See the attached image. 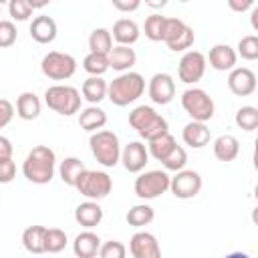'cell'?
<instances>
[{
  "instance_id": "36",
  "label": "cell",
  "mask_w": 258,
  "mask_h": 258,
  "mask_svg": "<svg viewBox=\"0 0 258 258\" xmlns=\"http://www.w3.org/2000/svg\"><path fill=\"white\" fill-rule=\"evenodd\" d=\"M163 24H165V16L161 14H151L145 18V36L151 40H161L163 38Z\"/></svg>"
},
{
  "instance_id": "13",
  "label": "cell",
  "mask_w": 258,
  "mask_h": 258,
  "mask_svg": "<svg viewBox=\"0 0 258 258\" xmlns=\"http://www.w3.org/2000/svg\"><path fill=\"white\" fill-rule=\"evenodd\" d=\"M175 95V83L167 73H155L149 81V99L157 105H167Z\"/></svg>"
},
{
  "instance_id": "47",
  "label": "cell",
  "mask_w": 258,
  "mask_h": 258,
  "mask_svg": "<svg viewBox=\"0 0 258 258\" xmlns=\"http://www.w3.org/2000/svg\"><path fill=\"white\" fill-rule=\"evenodd\" d=\"M228 4H230V8H234V10H246V8H250V6L254 4V0H230Z\"/></svg>"
},
{
  "instance_id": "17",
  "label": "cell",
  "mask_w": 258,
  "mask_h": 258,
  "mask_svg": "<svg viewBox=\"0 0 258 258\" xmlns=\"http://www.w3.org/2000/svg\"><path fill=\"white\" fill-rule=\"evenodd\" d=\"M99 248H101V240L91 230H85V232L77 234V238L73 242V250H75L77 258H95Z\"/></svg>"
},
{
  "instance_id": "19",
  "label": "cell",
  "mask_w": 258,
  "mask_h": 258,
  "mask_svg": "<svg viewBox=\"0 0 258 258\" xmlns=\"http://www.w3.org/2000/svg\"><path fill=\"white\" fill-rule=\"evenodd\" d=\"M75 220H77L81 226H85V228H93V226H97V224L103 220V210H101V206H99L97 202H93V200L83 202V204H79L77 210H75Z\"/></svg>"
},
{
  "instance_id": "45",
  "label": "cell",
  "mask_w": 258,
  "mask_h": 258,
  "mask_svg": "<svg viewBox=\"0 0 258 258\" xmlns=\"http://www.w3.org/2000/svg\"><path fill=\"white\" fill-rule=\"evenodd\" d=\"M113 6H115L117 10L127 12V10H135V8H139V0H113Z\"/></svg>"
},
{
  "instance_id": "49",
  "label": "cell",
  "mask_w": 258,
  "mask_h": 258,
  "mask_svg": "<svg viewBox=\"0 0 258 258\" xmlns=\"http://www.w3.org/2000/svg\"><path fill=\"white\" fill-rule=\"evenodd\" d=\"M28 2H30L32 10H34V8H42V6H46V0H28Z\"/></svg>"
},
{
  "instance_id": "24",
  "label": "cell",
  "mask_w": 258,
  "mask_h": 258,
  "mask_svg": "<svg viewBox=\"0 0 258 258\" xmlns=\"http://www.w3.org/2000/svg\"><path fill=\"white\" fill-rule=\"evenodd\" d=\"M107 58H109V67H113L115 71H127V69H131L135 64L137 54H135L133 48L123 46V44H117V46L111 48V52L107 54Z\"/></svg>"
},
{
  "instance_id": "6",
  "label": "cell",
  "mask_w": 258,
  "mask_h": 258,
  "mask_svg": "<svg viewBox=\"0 0 258 258\" xmlns=\"http://www.w3.org/2000/svg\"><path fill=\"white\" fill-rule=\"evenodd\" d=\"M181 107L187 111V115L194 121H200V123H206V121H210L214 117V101H212V97L204 89H198V87L183 91Z\"/></svg>"
},
{
  "instance_id": "28",
  "label": "cell",
  "mask_w": 258,
  "mask_h": 258,
  "mask_svg": "<svg viewBox=\"0 0 258 258\" xmlns=\"http://www.w3.org/2000/svg\"><path fill=\"white\" fill-rule=\"evenodd\" d=\"M89 48L91 52H97V54H109L111 48H113V38H111V32L103 26L95 28L89 36Z\"/></svg>"
},
{
  "instance_id": "39",
  "label": "cell",
  "mask_w": 258,
  "mask_h": 258,
  "mask_svg": "<svg viewBox=\"0 0 258 258\" xmlns=\"http://www.w3.org/2000/svg\"><path fill=\"white\" fill-rule=\"evenodd\" d=\"M125 254H127V248L119 240H109V242L101 244V248H99L101 258H125Z\"/></svg>"
},
{
  "instance_id": "23",
  "label": "cell",
  "mask_w": 258,
  "mask_h": 258,
  "mask_svg": "<svg viewBox=\"0 0 258 258\" xmlns=\"http://www.w3.org/2000/svg\"><path fill=\"white\" fill-rule=\"evenodd\" d=\"M183 141L196 149L208 145L210 141V129L206 127V123H200V121H189L185 127H183Z\"/></svg>"
},
{
  "instance_id": "37",
  "label": "cell",
  "mask_w": 258,
  "mask_h": 258,
  "mask_svg": "<svg viewBox=\"0 0 258 258\" xmlns=\"http://www.w3.org/2000/svg\"><path fill=\"white\" fill-rule=\"evenodd\" d=\"M238 52L242 58L246 60H254L258 58V36L256 34H246L240 38L238 42Z\"/></svg>"
},
{
  "instance_id": "43",
  "label": "cell",
  "mask_w": 258,
  "mask_h": 258,
  "mask_svg": "<svg viewBox=\"0 0 258 258\" xmlns=\"http://www.w3.org/2000/svg\"><path fill=\"white\" fill-rule=\"evenodd\" d=\"M16 175V163L12 157H2L0 159V183H10Z\"/></svg>"
},
{
  "instance_id": "50",
  "label": "cell",
  "mask_w": 258,
  "mask_h": 258,
  "mask_svg": "<svg viewBox=\"0 0 258 258\" xmlns=\"http://www.w3.org/2000/svg\"><path fill=\"white\" fill-rule=\"evenodd\" d=\"M250 20H252V26H254V28H258V8H254V10H252Z\"/></svg>"
},
{
  "instance_id": "26",
  "label": "cell",
  "mask_w": 258,
  "mask_h": 258,
  "mask_svg": "<svg viewBox=\"0 0 258 258\" xmlns=\"http://www.w3.org/2000/svg\"><path fill=\"white\" fill-rule=\"evenodd\" d=\"M105 123H107V115H105V111L99 109V107H95V105L83 109L81 115H79V125H81L85 131H93V133H95V131L101 129Z\"/></svg>"
},
{
  "instance_id": "4",
  "label": "cell",
  "mask_w": 258,
  "mask_h": 258,
  "mask_svg": "<svg viewBox=\"0 0 258 258\" xmlns=\"http://www.w3.org/2000/svg\"><path fill=\"white\" fill-rule=\"evenodd\" d=\"M44 101L48 109L56 111L58 115H73L81 107V93L71 85H52L44 93Z\"/></svg>"
},
{
  "instance_id": "22",
  "label": "cell",
  "mask_w": 258,
  "mask_h": 258,
  "mask_svg": "<svg viewBox=\"0 0 258 258\" xmlns=\"http://www.w3.org/2000/svg\"><path fill=\"white\" fill-rule=\"evenodd\" d=\"M113 38L123 44V46H129L131 42H135L139 38V26L135 20L131 18H119L115 24H113Z\"/></svg>"
},
{
  "instance_id": "21",
  "label": "cell",
  "mask_w": 258,
  "mask_h": 258,
  "mask_svg": "<svg viewBox=\"0 0 258 258\" xmlns=\"http://www.w3.org/2000/svg\"><path fill=\"white\" fill-rule=\"evenodd\" d=\"M238 151H240V141L230 135V133H224L220 137H216L214 141V155L220 159V161H232L238 157Z\"/></svg>"
},
{
  "instance_id": "3",
  "label": "cell",
  "mask_w": 258,
  "mask_h": 258,
  "mask_svg": "<svg viewBox=\"0 0 258 258\" xmlns=\"http://www.w3.org/2000/svg\"><path fill=\"white\" fill-rule=\"evenodd\" d=\"M129 125L147 141H153L167 133V121L155 113L149 105H139L129 113Z\"/></svg>"
},
{
  "instance_id": "20",
  "label": "cell",
  "mask_w": 258,
  "mask_h": 258,
  "mask_svg": "<svg viewBox=\"0 0 258 258\" xmlns=\"http://www.w3.org/2000/svg\"><path fill=\"white\" fill-rule=\"evenodd\" d=\"M16 113L24 121L36 119L40 115V99L34 93H30V91L20 93L18 99H16Z\"/></svg>"
},
{
  "instance_id": "1",
  "label": "cell",
  "mask_w": 258,
  "mask_h": 258,
  "mask_svg": "<svg viewBox=\"0 0 258 258\" xmlns=\"http://www.w3.org/2000/svg\"><path fill=\"white\" fill-rule=\"evenodd\" d=\"M22 173L32 183H48L54 175V151L48 145L32 147L22 163Z\"/></svg>"
},
{
  "instance_id": "14",
  "label": "cell",
  "mask_w": 258,
  "mask_h": 258,
  "mask_svg": "<svg viewBox=\"0 0 258 258\" xmlns=\"http://www.w3.org/2000/svg\"><path fill=\"white\" fill-rule=\"evenodd\" d=\"M228 87L238 97L252 95L254 89H256V75H254V71L248 69V67L232 69L230 71V77H228Z\"/></svg>"
},
{
  "instance_id": "38",
  "label": "cell",
  "mask_w": 258,
  "mask_h": 258,
  "mask_svg": "<svg viewBox=\"0 0 258 258\" xmlns=\"http://www.w3.org/2000/svg\"><path fill=\"white\" fill-rule=\"evenodd\" d=\"M185 28V22L181 18H175V16H165V24H163V42H171L181 30Z\"/></svg>"
},
{
  "instance_id": "34",
  "label": "cell",
  "mask_w": 258,
  "mask_h": 258,
  "mask_svg": "<svg viewBox=\"0 0 258 258\" xmlns=\"http://www.w3.org/2000/svg\"><path fill=\"white\" fill-rule=\"evenodd\" d=\"M67 246V234L60 228H46L44 236V250L46 252H60Z\"/></svg>"
},
{
  "instance_id": "18",
  "label": "cell",
  "mask_w": 258,
  "mask_h": 258,
  "mask_svg": "<svg viewBox=\"0 0 258 258\" xmlns=\"http://www.w3.org/2000/svg\"><path fill=\"white\" fill-rule=\"evenodd\" d=\"M208 58L216 71H230L236 64V50L230 44H214Z\"/></svg>"
},
{
  "instance_id": "9",
  "label": "cell",
  "mask_w": 258,
  "mask_h": 258,
  "mask_svg": "<svg viewBox=\"0 0 258 258\" xmlns=\"http://www.w3.org/2000/svg\"><path fill=\"white\" fill-rule=\"evenodd\" d=\"M169 187V175L161 169H151L135 179V194L141 200H153Z\"/></svg>"
},
{
  "instance_id": "29",
  "label": "cell",
  "mask_w": 258,
  "mask_h": 258,
  "mask_svg": "<svg viewBox=\"0 0 258 258\" xmlns=\"http://www.w3.org/2000/svg\"><path fill=\"white\" fill-rule=\"evenodd\" d=\"M83 97L89 103H99L107 97V83L101 77H89L83 83Z\"/></svg>"
},
{
  "instance_id": "27",
  "label": "cell",
  "mask_w": 258,
  "mask_h": 258,
  "mask_svg": "<svg viewBox=\"0 0 258 258\" xmlns=\"http://www.w3.org/2000/svg\"><path fill=\"white\" fill-rule=\"evenodd\" d=\"M87 167H85V163L79 159V157H64L62 161H60V179L67 183V185H73L75 187V183H77V179H79V175L85 171Z\"/></svg>"
},
{
  "instance_id": "33",
  "label": "cell",
  "mask_w": 258,
  "mask_h": 258,
  "mask_svg": "<svg viewBox=\"0 0 258 258\" xmlns=\"http://www.w3.org/2000/svg\"><path fill=\"white\" fill-rule=\"evenodd\" d=\"M236 125L244 131H254L258 127V109L252 105L240 107L236 111Z\"/></svg>"
},
{
  "instance_id": "11",
  "label": "cell",
  "mask_w": 258,
  "mask_h": 258,
  "mask_svg": "<svg viewBox=\"0 0 258 258\" xmlns=\"http://www.w3.org/2000/svg\"><path fill=\"white\" fill-rule=\"evenodd\" d=\"M204 71H206V56L200 50H187L181 56L179 67H177L179 81H183L187 85L189 83H198L204 77Z\"/></svg>"
},
{
  "instance_id": "8",
  "label": "cell",
  "mask_w": 258,
  "mask_h": 258,
  "mask_svg": "<svg viewBox=\"0 0 258 258\" xmlns=\"http://www.w3.org/2000/svg\"><path fill=\"white\" fill-rule=\"evenodd\" d=\"M75 187H77L85 198H89V200H101V198L109 196V191H111V187H113V181H111L109 173H105V171L85 169V171L79 175Z\"/></svg>"
},
{
  "instance_id": "35",
  "label": "cell",
  "mask_w": 258,
  "mask_h": 258,
  "mask_svg": "<svg viewBox=\"0 0 258 258\" xmlns=\"http://www.w3.org/2000/svg\"><path fill=\"white\" fill-rule=\"evenodd\" d=\"M185 161H187V153H185V149H183L181 145H175V147L161 159V163L165 165V169H171V171H181L183 165H185Z\"/></svg>"
},
{
  "instance_id": "10",
  "label": "cell",
  "mask_w": 258,
  "mask_h": 258,
  "mask_svg": "<svg viewBox=\"0 0 258 258\" xmlns=\"http://www.w3.org/2000/svg\"><path fill=\"white\" fill-rule=\"evenodd\" d=\"M169 187L175 198L179 200H189L200 194L202 189V175L194 169H181L173 177H169Z\"/></svg>"
},
{
  "instance_id": "25",
  "label": "cell",
  "mask_w": 258,
  "mask_h": 258,
  "mask_svg": "<svg viewBox=\"0 0 258 258\" xmlns=\"http://www.w3.org/2000/svg\"><path fill=\"white\" fill-rule=\"evenodd\" d=\"M44 236H46V228L44 226H28L22 232V244L28 252L32 254H42L44 250Z\"/></svg>"
},
{
  "instance_id": "32",
  "label": "cell",
  "mask_w": 258,
  "mask_h": 258,
  "mask_svg": "<svg viewBox=\"0 0 258 258\" xmlns=\"http://www.w3.org/2000/svg\"><path fill=\"white\" fill-rule=\"evenodd\" d=\"M83 69H85L91 77H101V75L109 69V58H107V54L89 52V54L83 58Z\"/></svg>"
},
{
  "instance_id": "5",
  "label": "cell",
  "mask_w": 258,
  "mask_h": 258,
  "mask_svg": "<svg viewBox=\"0 0 258 258\" xmlns=\"http://www.w3.org/2000/svg\"><path fill=\"white\" fill-rule=\"evenodd\" d=\"M89 145H91V151H93L95 159L105 167H113L121 157L119 139L113 131H107V129L95 131L89 139Z\"/></svg>"
},
{
  "instance_id": "42",
  "label": "cell",
  "mask_w": 258,
  "mask_h": 258,
  "mask_svg": "<svg viewBox=\"0 0 258 258\" xmlns=\"http://www.w3.org/2000/svg\"><path fill=\"white\" fill-rule=\"evenodd\" d=\"M8 10H10V16L16 20H26L32 14V6L28 0H10Z\"/></svg>"
},
{
  "instance_id": "44",
  "label": "cell",
  "mask_w": 258,
  "mask_h": 258,
  "mask_svg": "<svg viewBox=\"0 0 258 258\" xmlns=\"http://www.w3.org/2000/svg\"><path fill=\"white\" fill-rule=\"evenodd\" d=\"M12 115H14V105L8 99H0V129L10 123Z\"/></svg>"
},
{
  "instance_id": "30",
  "label": "cell",
  "mask_w": 258,
  "mask_h": 258,
  "mask_svg": "<svg viewBox=\"0 0 258 258\" xmlns=\"http://www.w3.org/2000/svg\"><path fill=\"white\" fill-rule=\"evenodd\" d=\"M153 208L151 206H147V204H137V206H133L129 212H127V216H125V220H127V224L129 226H135V228H141V226H147L151 220H153Z\"/></svg>"
},
{
  "instance_id": "7",
  "label": "cell",
  "mask_w": 258,
  "mask_h": 258,
  "mask_svg": "<svg viewBox=\"0 0 258 258\" xmlns=\"http://www.w3.org/2000/svg\"><path fill=\"white\" fill-rule=\"evenodd\" d=\"M40 69L42 73L52 79V81H64L69 77L75 75L77 71V60L73 54L69 52H60V50H50L42 56L40 60Z\"/></svg>"
},
{
  "instance_id": "41",
  "label": "cell",
  "mask_w": 258,
  "mask_h": 258,
  "mask_svg": "<svg viewBox=\"0 0 258 258\" xmlns=\"http://www.w3.org/2000/svg\"><path fill=\"white\" fill-rule=\"evenodd\" d=\"M191 42H194V28L185 24V28H183L171 42H167V46H169L171 50H185V48L191 46Z\"/></svg>"
},
{
  "instance_id": "15",
  "label": "cell",
  "mask_w": 258,
  "mask_h": 258,
  "mask_svg": "<svg viewBox=\"0 0 258 258\" xmlns=\"http://www.w3.org/2000/svg\"><path fill=\"white\" fill-rule=\"evenodd\" d=\"M147 157H149V153H147V149H145V145L141 141H131L121 151V161H123L125 169L131 171V173L141 171L145 167V163H147Z\"/></svg>"
},
{
  "instance_id": "16",
  "label": "cell",
  "mask_w": 258,
  "mask_h": 258,
  "mask_svg": "<svg viewBox=\"0 0 258 258\" xmlns=\"http://www.w3.org/2000/svg\"><path fill=\"white\" fill-rule=\"evenodd\" d=\"M30 36L36 42H40V44L52 42L54 36H56V22H54V18L48 16V14L34 16L32 22H30Z\"/></svg>"
},
{
  "instance_id": "46",
  "label": "cell",
  "mask_w": 258,
  "mask_h": 258,
  "mask_svg": "<svg viewBox=\"0 0 258 258\" xmlns=\"http://www.w3.org/2000/svg\"><path fill=\"white\" fill-rule=\"evenodd\" d=\"M2 157H12V143L4 135H0V159Z\"/></svg>"
},
{
  "instance_id": "2",
  "label": "cell",
  "mask_w": 258,
  "mask_h": 258,
  "mask_svg": "<svg viewBox=\"0 0 258 258\" xmlns=\"http://www.w3.org/2000/svg\"><path fill=\"white\" fill-rule=\"evenodd\" d=\"M143 89H145V79L139 73H131L129 71V73L119 75L117 79H113L107 85V95H109L113 105L125 107L129 103H133L135 99H139Z\"/></svg>"
},
{
  "instance_id": "40",
  "label": "cell",
  "mask_w": 258,
  "mask_h": 258,
  "mask_svg": "<svg viewBox=\"0 0 258 258\" xmlns=\"http://www.w3.org/2000/svg\"><path fill=\"white\" fill-rule=\"evenodd\" d=\"M16 36H18V30H16L14 22L12 20H0V48L12 46L16 42Z\"/></svg>"
},
{
  "instance_id": "31",
  "label": "cell",
  "mask_w": 258,
  "mask_h": 258,
  "mask_svg": "<svg viewBox=\"0 0 258 258\" xmlns=\"http://www.w3.org/2000/svg\"><path fill=\"white\" fill-rule=\"evenodd\" d=\"M177 143H175V137L167 131V133H163L161 137H157V139H153V141H149V153L155 157V159H163L173 147H175Z\"/></svg>"
},
{
  "instance_id": "12",
  "label": "cell",
  "mask_w": 258,
  "mask_h": 258,
  "mask_svg": "<svg viewBox=\"0 0 258 258\" xmlns=\"http://www.w3.org/2000/svg\"><path fill=\"white\" fill-rule=\"evenodd\" d=\"M129 250L133 258H161L159 242L151 232H135L129 240Z\"/></svg>"
},
{
  "instance_id": "48",
  "label": "cell",
  "mask_w": 258,
  "mask_h": 258,
  "mask_svg": "<svg viewBox=\"0 0 258 258\" xmlns=\"http://www.w3.org/2000/svg\"><path fill=\"white\" fill-rule=\"evenodd\" d=\"M224 258H250L246 252H230V254H226Z\"/></svg>"
}]
</instances>
